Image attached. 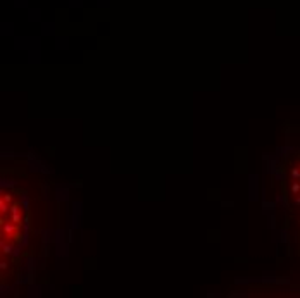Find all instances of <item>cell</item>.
I'll list each match as a JSON object with an SVG mask.
<instances>
[{
	"label": "cell",
	"instance_id": "cell-1",
	"mask_svg": "<svg viewBox=\"0 0 300 298\" xmlns=\"http://www.w3.org/2000/svg\"><path fill=\"white\" fill-rule=\"evenodd\" d=\"M290 185V191L286 197L290 198V207L293 210H300V159L298 162H295L291 165V178L288 179ZM300 224V217H298Z\"/></svg>",
	"mask_w": 300,
	"mask_h": 298
}]
</instances>
